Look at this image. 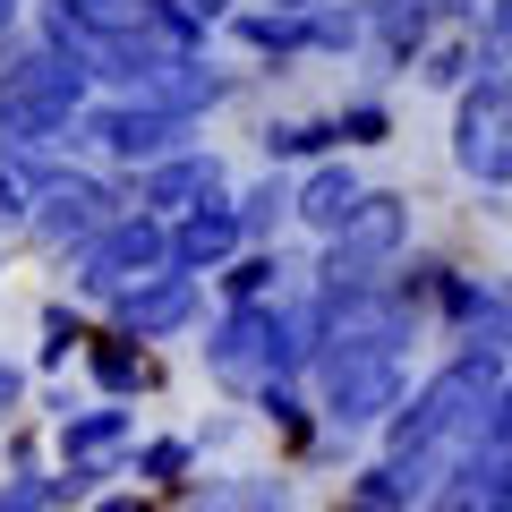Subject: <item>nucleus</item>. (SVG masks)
I'll list each match as a JSON object with an SVG mask.
<instances>
[{
    "label": "nucleus",
    "instance_id": "obj_2",
    "mask_svg": "<svg viewBox=\"0 0 512 512\" xmlns=\"http://www.w3.org/2000/svg\"><path fill=\"white\" fill-rule=\"evenodd\" d=\"M410 231H419V205H410L402 188H367V205L342 222V239H325V256H316L308 282L325 299L384 291V282L402 274V256H410Z\"/></svg>",
    "mask_w": 512,
    "mask_h": 512
},
{
    "label": "nucleus",
    "instance_id": "obj_36",
    "mask_svg": "<svg viewBox=\"0 0 512 512\" xmlns=\"http://www.w3.org/2000/svg\"><path fill=\"white\" fill-rule=\"evenodd\" d=\"M342 512H359V504H342Z\"/></svg>",
    "mask_w": 512,
    "mask_h": 512
},
{
    "label": "nucleus",
    "instance_id": "obj_18",
    "mask_svg": "<svg viewBox=\"0 0 512 512\" xmlns=\"http://www.w3.org/2000/svg\"><path fill=\"white\" fill-rule=\"evenodd\" d=\"M282 291H291L282 248H248L231 274H222V308H282Z\"/></svg>",
    "mask_w": 512,
    "mask_h": 512
},
{
    "label": "nucleus",
    "instance_id": "obj_37",
    "mask_svg": "<svg viewBox=\"0 0 512 512\" xmlns=\"http://www.w3.org/2000/svg\"><path fill=\"white\" fill-rule=\"evenodd\" d=\"M188 512H197V504H188Z\"/></svg>",
    "mask_w": 512,
    "mask_h": 512
},
{
    "label": "nucleus",
    "instance_id": "obj_4",
    "mask_svg": "<svg viewBox=\"0 0 512 512\" xmlns=\"http://www.w3.org/2000/svg\"><path fill=\"white\" fill-rule=\"evenodd\" d=\"M197 146V128L171 120V111L154 103H86L69 120V154H86V163H111V171H154L171 163V154Z\"/></svg>",
    "mask_w": 512,
    "mask_h": 512
},
{
    "label": "nucleus",
    "instance_id": "obj_5",
    "mask_svg": "<svg viewBox=\"0 0 512 512\" xmlns=\"http://www.w3.org/2000/svg\"><path fill=\"white\" fill-rule=\"evenodd\" d=\"M69 265V291H86V299H128V291H146L154 274H171V222H154V214H137L128 205L111 231H94L77 256H60Z\"/></svg>",
    "mask_w": 512,
    "mask_h": 512
},
{
    "label": "nucleus",
    "instance_id": "obj_14",
    "mask_svg": "<svg viewBox=\"0 0 512 512\" xmlns=\"http://www.w3.org/2000/svg\"><path fill=\"white\" fill-rule=\"evenodd\" d=\"M86 376H94V393H103V402H120V410H137V393H163L154 350L120 342V333H94V342H86Z\"/></svg>",
    "mask_w": 512,
    "mask_h": 512
},
{
    "label": "nucleus",
    "instance_id": "obj_27",
    "mask_svg": "<svg viewBox=\"0 0 512 512\" xmlns=\"http://www.w3.org/2000/svg\"><path fill=\"white\" fill-rule=\"evenodd\" d=\"M18 410H26V367L0 359V427H18Z\"/></svg>",
    "mask_w": 512,
    "mask_h": 512
},
{
    "label": "nucleus",
    "instance_id": "obj_24",
    "mask_svg": "<svg viewBox=\"0 0 512 512\" xmlns=\"http://www.w3.org/2000/svg\"><path fill=\"white\" fill-rule=\"evenodd\" d=\"M308 52H325V60L367 52V9H316L308 18Z\"/></svg>",
    "mask_w": 512,
    "mask_h": 512
},
{
    "label": "nucleus",
    "instance_id": "obj_9",
    "mask_svg": "<svg viewBox=\"0 0 512 512\" xmlns=\"http://www.w3.org/2000/svg\"><path fill=\"white\" fill-rule=\"evenodd\" d=\"M205 316V282H188V274H154L146 291H128V299H111V333L120 342H171V333H188Z\"/></svg>",
    "mask_w": 512,
    "mask_h": 512
},
{
    "label": "nucleus",
    "instance_id": "obj_28",
    "mask_svg": "<svg viewBox=\"0 0 512 512\" xmlns=\"http://www.w3.org/2000/svg\"><path fill=\"white\" fill-rule=\"evenodd\" d=\"M239 427H248V419H205L188 444H197V453H222V444H239Z\"/></svg>",
    "mask_w": 512,
    "mask_h": 512
},
{
    "label": "nucleus",
    "instance_id": "obj_8",
    "mask_svg": "<svg viewBox=\"0 0 512 512\" xmlns=\"http://www.w3.org/2000/svg\"><path fill=\"white\" fill-rule=\"evenodd\" d=\"M239 256H248V231H239V205L231 197H205L171 222V274L205 282V274H231Z\"/></svg>",
    "mask_w": 512,
    "mask_h": 512
},
{
    "label": "nucleus",
    "instance_id": "obj_30",
    "mask_svg": "<svg viewBox=\"0 0 512 512\" xmlns=\"http://www.w3.org/2000/svg\"><path fill=\"white\" fill-rule=\"evenodd\" d=\"M94 512H146V495H120V487H103V495H94Z\"/></svg>",
    "mask_w": 512,
    "mask_h": 512
},
{
    "label": "nucleus",
    "instance_id": "obj_7",
    "mask_svg": "<svg viewBox=\"0 0 512 512\" xmlns=\"http://www.w3.org/2000/svg\"><path fill=\"white\" fill-rule=\"evenodd\" d=\"M453 171L478 188H512V69L478 77L453 103Z\"/></svg>",
    "mask_w": 512,
    "mask_h": 512
},
{
    "label": "nucleus",
    "instance_id": "obj_23",
    "mask_svg": "<svg viewBox=\"0 0 512 512\" xmlns=\"http://www.w3.org/2000/svg\"><path fill=\"white\" fill-rule=\"evenodd\" d=\"M128 470L146 478V487H197V444L188 436H154V444H137V453H128Z\"/></svg>",
    "mask_w": 512,
    "mask_h": 512
},
{
    "label": "nucleus",
    "instance_id": "obj_21",
    "mask_svg": "<svg viewBox=\"0 0 512 512\" xmlns=\"http://www.w3.org/2000/svg\"><path fill=\"white\" fill-rule=\"evenodd\" d=\"M478 77H487V69H478V35H436L419 52V86L427 94H470Z\"/></svg>",
    "mask_w": 512,
    "mask_h": 512
},
{
    "label": "nucleus",
    "instance_id": "obj_6",
    "mask_svg": "<svg viewBox=\"0 0 512 512\" xmlns=\"http://www.w3.org/2000/svg\"><path fill=\"white\" fill-rule=\"evenodd\" d=\"M128 205H120V188L103 180V171H77V163H52V180H43V205H35V222H26V239L35 248H52V256H77L94 231H111Z\"/></svg>",
    "mask_w": 512,
    "mask_h": 512
},
{
    "label": "nucleus",
    "instance_id": "obj_13",
    "mask_svg": "<svg viewBox=\"0 0 512 512\" xmlns=\"http://www.w3.org/2000/svg\"><path fill=\"white\" fill-rule=\"evenodd\" d=\"M367 205V180L333 154V163H316V171H299V205H291V222H308L316 239H342V222Z\"/></svg>",
    "mask_w": 512,
    "mask_h": 512
},
{
    "label": "nucleus",
    "instance_id": "obj_3",
    "mask_svg": "<svg viewBox=\"0 0 512 512\" xmlns=\"http://www.w3.org/2000/svg\"><path fill=\"white\" fill-rule=\"evenodd\" d=\"M86 111V77L69 60L35 52L0 77V154H43V146H69V120Z\"/></svg>",
    "mask_w": 512,
    "mask_h": 512
},
{
    "label": "nucleus",
    "instance_id": "obj_19",
    "mask_svg": "<svg viewBox=\"0 0 512 512\" xmlns=\"http://www.w3.org/2000/svg\"><path fill=\"white\" fill-rule=\"evenodd\" d=\"M231 205H239V231H248V248H265V239H274L282 222H291V205H299V180H291V171H265V180H248Z\"/></svg>",
    "mask_w": 512,
    "mask_h": 512
},
{
    "label": "nucleus",
    "instance_id": "obj_12",
    "mask_svg": "<svg viewBox=\"0 0 512 512\" xmlns=\"http://www.w3.org/2000/svg\"><path fill=\"white\" fill-rule=\"evenodd\" d=\"M128 453H137V410H120V402H86L69 427H60V461L128 470Z\"/></svg>",
    "mask_w": 512,
    "mask_h": 512
},
{
    "label": "nucleus",
    "instance_id": "obj_29",
    "mask_svg": "<svg viewBox=\"0 0 512 512\" xmlns=\"http://www.w3.org/2000/svg\"><path fill=\"white\" fill-rule=\"evenodd\" d=\"M487 43H495V52H512V0H487Z\"/></svg>",
    "mask_w": 512,
    "mask_h": 512
},
{
    "label": "nucleus",
    "instance_id": "obj_16",
    "mask_svg": "<svg viewBox=\"0 0 512 512\" xmlns=\"http://www.w3.org/2000/svg\"><path fill=\"white\" fill-rule=\"evenodd\" d=\"M299 478L282 470H231V478H197V512H291Z\"/></svg>",
    "mask_w": 512,
    "mask_h": 512
},
{
    "label": "nucleus",
    "instance_id": "obj_17",
    "mask_svg": "<svg viewBox=\"0 0 512 512\" xmlns=\"http://www.w3.org/2000/svg\"><path fill=\"white\" fill-rule=\"evenodd\" d=\"M231 43H239V52H256V60H274L265 77H282L291 60H308V18H274V9H239V18H231Z\"/></svg>",
    "mask_w": 512,
    "mask_h": 512
},
{
    "label": "nucleus",
    "instance_id": "obj_33",
    "mask_svg": "<svg viewBox=\"0 0 512 512\" xmlns=\"http://www.w3.org/2000/svg\"><path fill=\"white\" fill-rule=\"evenodd\" d=\"M18 35V0H0V43Z\"/></svg>",
    "mask_w": 512,
    "mask_h": 512
},
{
    "label": "nucleus",
    "instance_id": "obj_31",
    "mask_svg": "<svg viewBox=\"0 0 512 512\" xmlns=\"http://www.w3.org/2000/svg\"><path fill=\"white\" fill-rule=\"evenodd\" d=\"M316 9H333V0H274V18H316Z\"/></svg>",
    "mask_w": 512,
    "mask_h": 512
},
{
    "label": "nucleus",
    "instance_id": "obj_22",
    "mask_svg": "<svg viewBox=\"0 0 512 512\" xmlns=\"http://www.w3.org/2000/svg\"><path fill=\"white\" fill-rule=\"evenodd\" d=\"M333 128H342V146H393V103L350 86L342 103H333Z\"/></svg>",
    "mask_w": 512,
    "mask_h": 512
},
{
    "label": "nucleus",
    "instance_id": "obj_32",
    "mask_svg": "<svg viewBox=\"0 0 512 512\" xmlns=\"http://www.w3.org/2000/svg\"><path fill=\"white\" fill-rule=\"evenodd\" d=\"M188 9H197L205 26H214V18H239V0H188Z\"/></svg>",
    "mask_w": 512,
    "mask_h": 512
},
{
    "label": "nucleus",
    "instance_id": "obj_34",
    "mask_svg": "<svg viewBox=\"0 0 512 512\" xmlns=\"http://www.w3.org/2000/svg\"><path fill=\"white\" fill-rule=\"evenodd\" d=\"M495 299H504V316H512V274H495Z\"/></svg>",
    "mask_w": 512,
    "mask_h": 512
},
{
    "label": "nucleus",
    "instance_id": "obj_20",
    "mask_svg": "<svg viewBox=\"0 0 512 512\" xmlns=\"http://www.w3.org/2000/svg\"><path fill=\"white\" fill-rule=\"evenodd\" d=\"M52 180V154H0V231H26Z\"/></svg>",
    "mask_w": 512,
    "mask_h": 512
},
{
    "label": "nucleus",
    "instance_id": "obj_1",
    "mask_svg": "<svg viewBox=\"0 0 512 512\" xmlns=\"http://www.w3.org/2000/svg\"><path fill=\"white\" fill-rule=\"evenodd\" d=\"M495 393H504V367L495 359H444L427 384H410V402L384 419V453H419V461H461L487 444V419H495Z\"/></svg>",
    "mask_w": 512,
    "mask_h": 512
},
{
    "label": "nucleus",
    "instance_id": "obj_26",
    "mask_svg": "<svg viewBox=\"0 0 512 512\" xmlns=\"http://www.w3.org/2000/svg\"><path fill=\"white\" fill-rule=\"evenodd\" d=\"M0 512H52V495H43V470L0 478Z\"/></svg>",
    "mask_w": 512,
    "mask_h": 512
},
{
    "label": "nucleus",
    "instance_id": "obj_11",
    "mask_svg": "<svg viewBox=\"0 0 512 512\" xmlns=\"http://www.w3.org/2000/svg\"><path fill=\"white\" fill-rule=\"evenodd\" d=\"M231 94H239V77H231V69H214V60H171V69L154 77V86L137 94V103H154V111H171V120H188V128H197L205 111H222Z\"/></svg>",
    "mask_w": 512,
    "mask_h": 512
},
{
    "label": "nucleus",
    "instance_id": "obj_15",
    "mask_svg": "<svg viewBox=\"0 0 512 512\" xmlns=\"http://www.w3.org/2000/svg\"><path fill=\"white\" fill-rule=\"evenodd\" d=\"M256 146H265V171H291V163H333L342 154V128H333V111H282V120L256 128Z\"/></svg>",
    "mask_w": 512,
    "mask_h": 512
},
{
    "label": "nucleus",
    "instance_id": "obj_35",
    "mask_svg": "<svg viewBox=\"0 0 512 512\" xmlns=\"http://www.w3.org/2000/svg\"><path fill=\"white\" fill-rule=\"evenodd\" d=\"M0 274H9V256H0Z\"/></svg>",
    "mask_w": 512,
    "mask_h": 512
},
{
    "label": "nucleus",
    "instance_id": "obj_25",
    "mask_svg": "<svg viewBox=\"0 0 512 512\" xmlns=\"http://www.w3.org/2000/svg\"><path fill=\"white\" fill-rule=\"evenodd\" d=\"M256 419L274 427V436H291V444H308V436H316L308 393H299V384H265V393H256Z\"/></svg>",
    "mask_w": 512,
    "mask_h": 512
},
{
    "label": "nucleus",
    "instance_id": "obj_10",
    "mask_svg": "<svg viewBox=\"0 0 512 512\" xmlns=\"http://www.w3.org/2000/svg\"><path fill=\"white\" fill-rule=\"evenodd\" d=\"M222 188H231V171H222V154H214V146H188V154H171V163L137 171V214H154V222H180L188 205L222 197Z\"/></svg>",
    "mask_w": 512,
    "mask_h": 512
}]
</instances>
